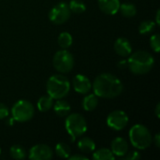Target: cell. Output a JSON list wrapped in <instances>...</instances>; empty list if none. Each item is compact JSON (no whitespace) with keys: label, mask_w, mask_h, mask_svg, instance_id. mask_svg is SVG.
<instances>
[{"label":"cell","mask_w":160,"mask_h":160,"mask_svg":"<svg viewBox=\"0 0 160 160\" xmlns=\"http://www.w3.org/2000/svg\"><path fill=\"white\" fill-rule=\"evenodd\" d=\"M118 68L123 69V68H128V60H121L118 63Z\"/></svg>","instance_id":"f546056e"},{"label":"cell","mask_w":160,"mask_h":160,"mask_svg":"<svg viewBox=\"0 0 160 160\" xmlns=\"http://www.w3.org/2000/svg\"><path fill=\"white\" fill-rule=\"evenodd\" d=\"M128 60V68L136 75H142L148 73L154 67L155 58L146 51H138L129 54Z\"/></svg>","instance_id":"7a4b0ae2"},{"label":"cell","mask_w":160,"mask_h":160,"mask_svg":"<svg viewBox=\"0 0 160 160\" xmlns=\"http://www.w3.org/2000/svg\"><path fill=\"white\" fill-rule=\"evenodd\" d=\"M52 65L58 72L68 73L74 67V57L68 50L62 49L55 52L52 58Z\"/></svg>","instance_id":"52a82bcc"},{"label":"cell","mask_w":160,"mask_h":160,"mask_svg":"<svg viewBox=\"0 0 160 160\" xmlns=\"http://www.w3.org/2000/svg\"><path fill=\"white\" fill-rule=\"evenodd\" d=\"M128 124V114L120 110L112 112L107 117V125L110 128L120 131L124 129Z\"/></svg>","instance_id":"9c48e42d"},{"label":"cell","mask_w":160,"mask_h":160,"mask_svg":"<svg viewBox=\"0 0 160 160\" xmlns=\"http://www.w3.org/2000/svg\"><path fill=\"white\" fill-rule=\"evenodd\" d=\"M0 154H1V149H0Z\"/></svg>","instance_id":"836d02e7"},{"label":"cell","mask_w":160,"mask_h":160,"mask_svg":"<svg viewBox=\"0 0 160 160\" xmlns=\"http://www.w3.org/2000/svg\"><path fill=\"white\" fill-rule=\"evenodd\" d=\"M38 111L42 112H48L50 111L52 106H53V98L47 95V96H42L38 100Z\"/></svg>","instance_id":"ac0fdd59"},{"label":"cell","mask_w":160,"mask_h":160,"mask_svg":"<svg viewBox=\"0 0 160 160\" xmlns=\"http://www.w3.org/2000/svg\"><path fill=\"white\" fill-rule=\"evenodd\" d=\"M55 153L61 158H68L71 154V149L68 144L65 142H59L55 146Z\"/></svg>","instance_id":"44dd1931"},{"label":"cell","mask_w":160,"mask_h":160,"mask_svg":"<svg viewBox=\"0 0 160 160\" xmlns=\"http://www.w3.org/2000/svg\"><path fill=\"white\" fill-rule=\"evenodd\" d=\"M68 158L70 160H88V158L85 157L84 155H73V156H69Z\"/></svg>","instance_id":"f1b7e54d"},{"label":"cell","mask_w":160,"mask_h":160,"mask_svg":"<svg viewBox=\"0 0 160 160\" xmlns=\"http://www.w3.org/2000/svg\"><path fill=\"white\" fill-rule=\"evenodd\" d=\"M72 41H73L72 36L68 32L61 33L58 37V39H57L58 45L62 49H68V47H70L72 44Z\"/></svg>","instance_id":"603a6c76"},{"label":"cell","mask_w":160,"mask_h":160,"mask_svg":"<svg viewBox=\"0 0 160 160\" xmlns=\"http://www.w3.org/2000/svg\"><path fill=\"white\" fill-rule=\"evenodd\" d=\"M9 114V110L8 108L3 104V103H0V120H3L5 118H7Z\"/></svg>","instance_id":"83f0119b"},{"label":"cell","mask_w":160,"mask_h":160,"mask_svg":"<svg viewBox=\"0 0 160 160\" xmlns=\"http://www.w3.org/2000/svg\"><path fill=\"white\" fill-rule=\"evenodd\" d=\"M82 105L84 111L92 112L98 105V97L96 96L95 94H89L84 97V98L82 99Z\"/></svg>","instance_id":"e0dca14e"},{"label":"cell","mask_w":160,"mask_h":160,"mask_svg":"<svg viewBox=\"0 0 160 160\" xmlns=\"http://www.w3.org/2000/svg\"><path fill=\"white\" fill-rule=\"evenodd\" d=\"M70 9L68 4L65 2H60L55 5L49 12L50 21L54 24H62L66 22L70 17Z\"/></svg>","instance_id":"ba28073f"},{"label":"cell","mask_w":160,"mask_h":160,"mask_svg":"<svg viewBox=\"0 0 160 160\" xmlns=\"http://www.w3.org/2000/svg\"><path fill=\"white\" fill-rule=\"evenodd\" d=\"M35 113V109L33 104L25 99L18 100L11 108L12 118L20 123H24L30 121Z\"/></svg>","instance_id":"8992f818"},{"label":"cell","mask_w":160,"mask_h":160,"mask_svg":"<svg viewBox=\"0 0 160 160\" xmlns=\"http://www.w3.org/2000/svg\"><path fill=\"white\" fill-rule=\"evenodd\" d=\"M119 11L121 12V14L127 18H131L134 17L137 14V8L136 6L132 3H123L120 4V8H119Z\"/></svg>","instance_id":"d6986e66"},{"label":"cell","mask_w":160,"mask_h":160,"mask_svg":"<svg viewBox=\"0 0 160 160\" xmlns=\"http://www.w3.org/2000/svg\"><path fill=\"white\" fill-rule=\"evenodd\" d=\"M156 115L158 118H160V103H158L156 107Z\"/></svg>","instance_id":"d6a6232c"},{"label":"cell","mask_w":160,"mask_h":160,"mask_svg":"<svg viewBox=\"0 0 160 160\" xmlns=\"http://www.w3.org/2000/svg\"><path fill=\"white\" fill-rule=\"evenodd\" d=\"M123 159L125 160H138L142 158L141 154L137 151H132V152H128L124 157H122Z\"/></svg>","instance_id":"4316f807"},{"label":"cell","mask_w":160,"mask_h":160,"mask_svg":"<svg viewBox=\"0 0 160 160\" xmlns=\"http://www.w3.org/2000/svg\"><path fill=\"white\" fill-rule=\"evenodd\" d=\"M156 25L157 24L154 21H150V20L143 21L141 22V24L139 26V32L142 35H148L155 30Z\"/></svg>","instance_id":"cb8c5ba5"},{"label":"cell","mask_w":160,"mask_h":160,"mask_svg":"<svg viewBox=\"0 0 160 160\" xmlns=\"http://www.w3.org/2000/svg\"><path fill=\"white\" fill-rule=\"evenodd\" d=\"M68 7H69L70 11L77 13V14L82 13L86 9V6L82 0H71L68 4Z\"/></svg>","instance_id":"d4e9b609"},{"label":"cell","mask_w":160,"mask_h":160,"mask_svg":"<svg viewBox=\"0 0 160 160\" xmlns=\"http://www.w3.org/2000/svg\"><path fill=\"white\" fill-rule=\"evenodd\" d=\"M128 135L131 144L139 150H144L150 147V145L152 144V134L149 129L143 125H134L130 128Z\"/></svg>","instance_id":"277c9868"},{"label":"cell","mask_w":160,"mask_h":160,"mask_svg":"<svg viewBox=\"0 0 160 160\" xmlns=\"http://www.w3.org/2000/svg\"><path fill=\"white\" fill-rule=\"evenodd\" d=\"M53 111L59 117H65L68 114H69L71 107L70 104L67 100H63V98L57 99L55 104L53 103Z\"/></svg>","instance_id":"9a60e30c"},{"label":"cell","mask_w":160,"mask_h":160,"mask_svg":"<svg viewBox=\"0 0 160 160\" xmlns=\"http://www.w3.org/2000/svg\"><path fill=\"white\" fill-rule=\"evenodd\" d=\"M96 96L101 98H114L121 95L124 90L122 82L112 73L98 75L92 84Z\"/></svg>","instance_id":"6da1fadb"},{"label":"cell","mask_w":160,"mask_h":160,"mask_svg":"<svg viewBox=\"0 0 160 160\" xmlns=\"http://www.w3.org/2000/svg\"><path fill=\"white\" fill-rule=\"evenodd\" d=\"M114 51L115 52L122 56L127 57L132 52V46L130 41L126 38H119L114 42Z\"/></svg>","instance_id":"7c38bea8"},{"label":"cell","mask_w":160,"mask_h":160,"mask_svg":"<svg viewBox=\"0 0 160 160\" xmlns=\"http://www.w3.org/2000/svg\"><path fill=\"white\" fill-rule=\"evenodd\" d=\"M154 142H155V144H156V146H157L158 148H159L160 147V134L159 133L156 134V136H155V138H154Z\"/></svg>","instance_id":"4dcf8cb0"},{"label":"cell","mask_w":160,"mask_h":160,"mask_svg":"<svg viewBox=\"0 0 160 160\" xmlns=\"http://www.w3.org/2000/svg\"><path fill=\"white\" fill-rule=\"evenodd\" d=\"M66 129L71 138V142H75L77 138L82 137L87 130V123L85 118L79 113L68 114L65 121Z\"/></svg>","instance_id":"5b68a950"},{"label":"cell","mask_w":160,"mask_h":160,"mask_svg":"<svg viewBox=\"0 0 160 160\" xmlns=\"http://www.w3.org/2000/svg\"><path fill=\"white\" fill-rule=\"evenodd\" d=\"M9 155L13 159L21 160L26 158V152H25L24 148L22 147L21 145H18V144H15V145L10 147Z\"/></svg>","instance_id":"7402d4cb"},{"label":"cell","mask_w":160,"mask_h":160,"mask_svg":"<svg viewBox=\"0 0 160 160\" xmlns=\"http://www.w3.org/2000/svg\"><path fill=\"white\" fill-rule=\"evenodd\" d=\"M47 93L53 99L64 98L70 90V82L68 79L62 74H54L51 76L47 82Z\"/></svg>","instance_id":"3957f363"},{"label":"cell","mask_w":160,"mask_h":160,"mask_svg":"<svg viewBox=\"0 0 160 160\" xmlns=\"http://www.w3.org/2000/svg\"><path fill=\"white\" fill-rule=\"evenodd\" d=\"M72 85L74 90L82 95L88 94L92 89V82L91 81L82 74H78L73 78Z\"/></svg>","instance_id":"8fae6325"},{"label":"cell","mask_w":160,"mask_h":160,"mask_svg":"<svg viewBox=\"0 0 160 160\" xmlns=\"http://www.w3.org/2000/svg\"><path fill=\"white\" fill-rule=\"evenodd\" d=\"M150 46L156 52H159L160 51V37L158 34L153 35L150 38Z\"/></svg>","instance_id":"484cf974"},{"label":"cell","mask_w":160,"mask_h":160,"mask_svg":"<svg viewBox=\"0 0 160 160\" xmlns=\"http://www.w3.org/2000/svg\"><path fill=\"white\" fill-rule=\"evenodd\" d=\"M111 151L112 152V154L114 156L122 158L128 152V143L125 139H123L121 137L115 138L112 142Z\"/></svg>","instance_id":"4fadbf2b"},{"label":"cell","mask_w":160,"mask_h":160,"mask_svg":"<svg viewBox=\"0 0 160 160\" xmlns=\"http://www.w3.org/2000/svg\"><path fill=\"white\" fill-rule=\"evenodd\" d=\"M79 150L84 154H89L95 151L96 149V143L95 142L90 139L89 137H82L79 140L77 144Z\"/></svg>","instance_id":"2e32d148"},{"label":"cell","mask_w":160,"mask_h":160,"mask_svg":"<svg viewBox=\"0 0 160 160\" xmlns=\"http://www.w3.org/2000/svg\"><path fill=\"white\" fill-rule=\"evenodd\" d=\"M156 24L157 25H158L160 23V9H158V11H157V16H156Z\"/></svg>","instance_id":"1f68e13d"},{"label":"cell","mask_w":160,"mask_h":160,"mask_svg":"<svg viewBox=\"0 0 160 160\" xmlns=\"http://www.w3.org/2000/svg\"><path fill=\"white\" fill-rule=\"evenodd\" d=\"M98 7L102 12L108 15H114L119 11V0H98Z\"/></svg>","instance_id":"5bb4252c"},{"label":"cell","mask_w":160,"mask_h":160,"mask_svg":"<svg viewBox=\"0 0 160 160\" xmlns=\"http://www.w3.org/2000/svg\"><path fill=\"white\" fill-rule=\"evenodd\" d=\"M92 158L95 160H113L114 155L108 148H101L96 152H94Z\"/></svg>","instance_id":"ffe728a7"},{"label":"cell","mask_w":160,"mask_h":160,"mask_svg":"<svg viewBox=\"0 0 160 160\" xmlns=\"http://www.w3.org/2000/svg\"><path fill=\"white\" fill-rule=\"evenodd\" d=\"M52 156L53 153L51 147L46 144H37L30 149L28 158L32 160H50Z\"/></svg>","instance_id":"30bf717a"}]
</instances>
